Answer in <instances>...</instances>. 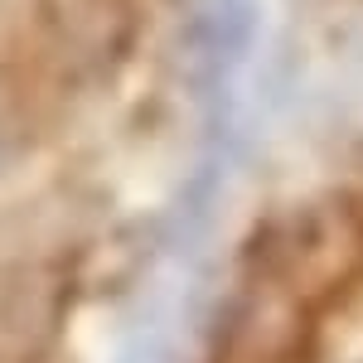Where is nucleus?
Listing matches in <instances>:
<instances>
[{"mask_svg": "<svg viewBox=\"0 0 363 363\" xmlns=\"http://www.w3.org/2000/svg\"><path fill=\"white\" fill-rule=\"evenodd\" d=\"M199 83L203 0H0V363H116Z\"/></svg>", "mask_w": 363, "mask_h": 363, "instance_id": "f257e3e1", "label": "nucleus"}]
</instances>
